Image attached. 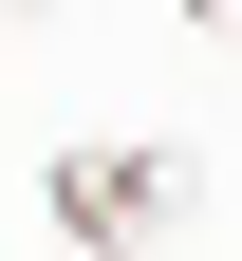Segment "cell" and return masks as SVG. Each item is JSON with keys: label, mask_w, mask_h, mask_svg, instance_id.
<instances>
[{"label": "cell", "mask_w": 242, "mask_h": 261, "mask_svg": "<svg viewBox=\"0 0 242 261\" xmlns=\"http://www.w3.org/2000/svg\"><path fill=\"white\" fill-rule=\"evenodd\" d=\"M38 205H56V243H75V261H149L168 224L205 205V168L168 149V130H93V149H56V168H38Z\"/></svg>", "instance_id": "6da1fadb"}, {"label": "cell", "mask_w": 242, "mask_h": 261, "mask_svg": "<svg viewBox=\"0 0 242 261\" xmlns=\"http://www.w3.org/2000/svg\"><path fill=\"white\" fill-rule=\"evenodd\" d=\"M186 19H205V38H242V0H186Z\"/></svg>", "instance_id": "7a4b0ae2"}, {"label": "cell", "mask_w": 242, "mask_h": 261, "mask_svg": "<svg viewBox=\"0 0 242 261\" xmlns=\"http://www.w3.org/2000/svg\"><path fill=\"white\" fill-rule=\"evenodd\" d=\"M56 261H75V243H56Z\"/></svg>", "instance_id": "277c9868"}, {"label": "cell", "mask_w": 242, "mask_h": 261, "mask_svg": "<svg viewBox=\"0 0 242 261\" xmlns=\"http://www.w3.org/2000/svg\"><path fill=\"white\" fill-rule=\"evenodd\" d=\"M0 19H38V0H0Z\"/></svg>", "instance_id": "3957f363"}]
</instances>
